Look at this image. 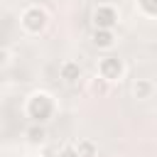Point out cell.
<instances>
[{"instance_id": "obj_1", "label": "cell", "mask_w": 157, "mask_h": 157, "mask_svg": "<svg viewBox=\"0 0 157 157\" xmlns=\"http://www.w3.org/2000/svg\"><path fill=\"white\" fill-rule=\"evenodd\" d=\"M27 115L34 120V123H47L52 115H54V110H56V103H54V98L47 93V91H34L29 98H27Z\"/></svg>"}, {"instance_id": "obj_2", "label": "cell", "mask_w": 157, "mask_h": 157, "mask_svg": "<svg viewBox=\"0 0 157 157\" xmlns=\"http://www.w3.org/2000/svg\"><path fill=\"white\" fill-rule=\"evenodd\" d=\"M20 22H22V27H25L29 34H39V32L47 27L49 17H47V10H44V7H39V5H29V7L22 12Z\"/></svg>"}, {"instance_id": "obj_3", "label": "cell", "mask_w": 157, "mask_h": 157, "mask_svg": "<svg viewBox=\"0 0 157 157\" xmlns=\"http://www.w3.org/2000/svg\"><path fill=\"white\" fill-rule=\"evenodd\" d=\"M123 74H125V64H123L118 56H105V59L98 61V76L105 78L108 83H110V81H120Z\"/></svg>"}, {"instance_id": "obj_4", "label": "cell", "mask_w": 157, "mask_h": 157, "mask_svg": "<svg viewBox=\"0 0 157 157\" xmlns=\"http://www.w3.org/2000/svg\"><path fill=\"white\" fill-rule=\"evenodd\" d=\"M93 25L96 29H113L118 25V10L113 5H98L93 10Z\"/></svg>"}, {"instance_id": "obj_5", "label": "cell", "mask_w": 157, "mask_h": 157, "mask_svg": "<svg viewBox=\"0 0 157 157\" xmlns=\"http://www.w3.org/2000/svg\"><path fill=\"white\" fill-rule=\"evenodd\" d=\"M59 74H61V78H64L66 83H76V81L83 76V71H81V64H78V61H71V59L61 64Z\"/></svg>"}, {"instance_id": "obj_6", "label": "cell", "mask_w": 157, "mask_h": 157, "mask_svg": "<svg viewBox=\"0 0 157 157\" xmlns=\"http://www.w3.org/2000/svg\"><path fill=\"white\" fill-rule=\"evenodd\" d=\"M93 44L98 49H110L115 44V32L113 29H96L93 32Z\"/></svg>"}, {"instance_id": "obj_7", "label": "cell", "mask_w": 157, "mask_h": 157, "mask_svg": "<svg viewBox=\"0 0 157 157\" xmlns=\"http://www.w3.org/2000/svg\"><path fill=\"white\" fill-rule=\"evenodd\" d=\"M132 93H135V98H150L155 93V83L150 78H137L132 86Z\"/></svg>"}, {"instance_id": "obj_8", "label": "cell", "mask_w": 157, "mask_h": 157, "mask_svg": "<svg viewBox=\"0 0 157 157\" xmlns=\"http://www.w3.org/2000/svg\"><path fill=\"white\" fill-rule=\"evenodd\" d=\"M25 135H27V140H29V142H34V145H39V142H44V140H47V130H44V125H39V123L29 125Z\"/></svg>"}, {"instance_id": "obj_9", "label": "cell", "mask_w": 157, "mask_h": 157, "mask_svg": "<svg viewBox=\"0 0 157 157\" xmlns=\"http://www.w3.org/2000/svg\"><path fill=\"white\" fill-rule=\"evenodd\" d=\"M74 147H76L78 157H96V152H98L93 140H78V145H74Z\"/></svg>"}, {"instance_id": "obj_10", "label": "cell", "mask_w": 157, "mask_h": 157, "mask_svg": "<svg viewBox=\"0 0 157 157\" xmlns=\"http://www.w3.org/2000/svg\"><path fill=\"white\" fill-rule=\"evenodd\" d=\"M108 86H110V83H108L105 78L93 76V78H91V83H88V91H91L93 96H105V93H108Z\"/></svg>"}, {"instance_id": "obj_11", "label": "cell", "mask_w": 157, "mask_h": 157, "mask_svg": "<svg viewBox=\"0 0 157 157\" xmlns=\"http://www.w3.org/2000/svg\"><path fill=\"white\" fill-rule=\"evenodd\" d=\"M137 7H140L147 17H155V15H157V0H137Z\"/></svg>"}, {"instance_id": "obj_12", "label": "cell", "mask_w": 157, "mask_h": 157, "mask_svg": "<svg viewBox=\"0 0 157 157\" xmlns=\"http://www.w3.org/2000/svg\"><path fill=\"white\" fill-rule=\"evenodd\" d=\"M59 157H78V155H76V147H74V145H64Z\"/></svg>"}, {"instance_id": "obj_13", "label": "cell", "mask_w": 157, "mask_h": 157, "mask_svg": "<svg viewBox=\"0 0 157 157\" xmlns=\"http://www.w3.org/2000/svg\"><path fill=\"white\" fill-rule=\"evenodd\" d=\"M7 64H10V52L5 47H0V69H5Z\"/></svg>"}, {"instance_id": "obj_14", "label": "cell", "mask_w": 157, "mask_h": 157, "mask_svg": "<svg viewBox=\"0 0 157 157\" xmlns=\"http://www.w3.org/2000/svg\"><path fill=\"white\" fill-rule=\"evenodd\" d=\"M27 157H32V155H27Z\"/></svg>"}]
</instances>
